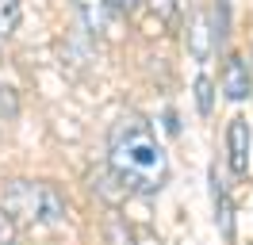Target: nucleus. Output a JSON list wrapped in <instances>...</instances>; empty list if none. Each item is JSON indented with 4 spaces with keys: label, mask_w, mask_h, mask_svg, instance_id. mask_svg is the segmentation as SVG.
<instances>
[{
    "label": "nucleus",
    "mask_w": 253,
    "mask_h": 245,
    "mask_svg": "<svg viewBox=\"0 0 253 245\" xmlns=\"http://www.w3.org/2000/svg\"><path fill=\"white\" fill-rule=\"evenodd\" d=\"M250 150H253L250 119H246V115H234V119L226 122V165H230V176H234V180H246V176H250Z\"/></svg>",
    "instance_id": "7ed1b4c3"
},
{
    "label": "nucleus",
    "mask_w": 253,
    "mask_h": 245,
    "mask_svg": "<svg viewBox=\"0 0 253 245\" xmlns=\"http://www.w3.org/2000/svg\"><path fill=\"white\" fill-rule=\"evenodd\" d=\"M215 31H211V19L207 12H192L188 15V54L196 61H207L211 58V50H215Z\"/></svg>",
    "instance_id": "20e7f679"
},
{
    "label": "nucleus",
    "mask_w": 253,
    "mask_h": 245,
    "mask_svg": "<svg viewBox=\"0 0 253 245\" xmlns=\"http://www.w3.org/2000/svg\"><path fill=\"white\" fill-rule=\"evenodd\" d=\"M222 92H226V100H246L253 92V77H250L246 58H238V54L226 58V65H222Z\"/></svg>",
    "instance_id": "39448f33"
},
{
    "label": "nucleus",
    "mask_w": 253,
    "mask_h": 245,
    "mask_svg": "<svg viewBox=\"0 0 253 245\" xmlns=\"http://www.w3.org/2000/svg\"><path fill=\"white\" fill-rule=\"evenodd\" d=\"M211 203H215V226H219V234L226 242H234V203H230V192L219 180L211 188Z\"/></svg>",
    "instance_id": "423d86ee"
},
{
    "label": "nucleus",
    "mask_w": 253,
    "mask_h": 245,
    "mask_svg": "<svg viewBox=\"0 0 253 245\" xmlns=\"http://www.w3.org/2000/svg\"><path fill=\"white\" fill-rule=\"evenodd\" d=\"M19 15H23V12H19V0H0V42L16 35Z\"/></svg>",
    "instance_id": "9d476101"
},
{
    "label": "nucleus",
    "mask_w": 253,
    "mask_h": 245,
    "mask_svg": "<svg viewBox=\"0 0 253 245\" xmlns=\"http://www.w3.org/2000/svg\"><path fill=\"white\" fill-rule=\"evenodd\" d=\"M73 4H77L81 19H84V27L92 31V35H104V31H108L111 12H115L108 0H73Z\"/></svg>",
    "instance_id": "0eeeda50"
},
{
    "label": "nucleus",
    "mask_w": 253,
    "mask_h": 245,
    "mask_svg": "<svg viewBox=\"0 0 253 245\" xmlns=\"http://www.w3.org/2000/svg\"><path fill=\"white\" fill-rule=\"evenodd\" d=\"M108 168L119 180L123 196H158L169 184V153L138 111H126L111 122Z\"/></svg>",
    "instance_id": "f257e3e1"
},
{
    "label": "nucleus",
    "mask_w": 253,
    "mask_h": 245,
    "mask_svg": "<svg viewBox=\"0 0 253 245\" xmlns=\"http://www.w3.org/2000/svg\"><path fill=\"white\" fill-rule=\"evenodd\" d=\"M16 115H19V92L8 81H0V119H16Z\"/></svg>",
    "instance_id": "f8f14e48"
},
{
    "label": "nucleus",
    "mask_w": 253,
    "mask_h": 245,
    "mask_svg": "<svg viewBox=\"0 0 253 245\" xmlns=\"http://www.w3.org/2000/svg\"><path fill=\"white\" fill-rule=\"evenodd\" d=\"M104 245H138V238H134V230L126 226L123 218L108 214V222H104Z\"/></svg>",
    "instance_id": "6e6552de"
},
{
    "label": "nucleus",
    "mask_w": 253,
    "mask_h": 245,
    "mask_svg": "<svg viewBox=\"0 0 253 245\" xmlns=\"http://www.w3.org/2000/svg\"><path fill=\"white\" fill-rule=\"evenodd\" d=\"M192 88H196V107H200V115H211V107H215V84H211V77L200 73Z\"/></svg>",
    "instance_id": "9b49d317"
},
{
    "label": "nucleus",
    "mask_w": 253,
    "mask_h": 245,
    "mask_svg": "<svg viewBox=\"0 0 253 245\" xmlns=\"http://www.w3.org/2000/svg\"><path fill=\"white\" fill-rule=\"evenodd\" d=\"M111 8H115V12H130V8H134V4H138V0H108Z\"/></svg>",
    "instance_id": "4468645a"
},
{
    "label": "nucleus",
    "mask_w": 253,
    "mask_h": 245,
    "mask_svg": "<svg viewBox=\"0 0 253 245\" xmlns=\"http://www.w3.org/2000/svg\"><path fill=\"white\" fill-rule=\"evenodd\" d=\"M142 4H146V12L154 19H161V23H176L184 15V0H142Z\"/></svg>",
    "instance_id": "1a4fd4ad"
},
{
    "label": "nucleus",
    "mask_w": 253,
    "mask_h": 245,
    "mask_svg": "<svg viewBox=\"0 0 253 245\" xmlns=\"http://www.w3.org/2000/svg\"><path fill=\"white\" fill-rule=\"evenodd\" d=\"M4 207L12 211L16 222H35V226H62L69 218V199L50 180H8Z\"/></svg>",
    "instance_id": "f03ea898"
},
{
    "label": "nucleus",
    "mask_w": 253,
    "mask_h": 245,
    "mask_svg": "<svg viewBox=\"0 0 253 245\" xmlns=\"http://www.w3.org/2000/svg\"><path fill=\"white\" fill-rule=\"evenodd\" d=\"M16 238H19V222L12 218V211L0 203V245H16Z\"/></svg>",
    "instance_id": "ddd939ff"
}]
</instances>
